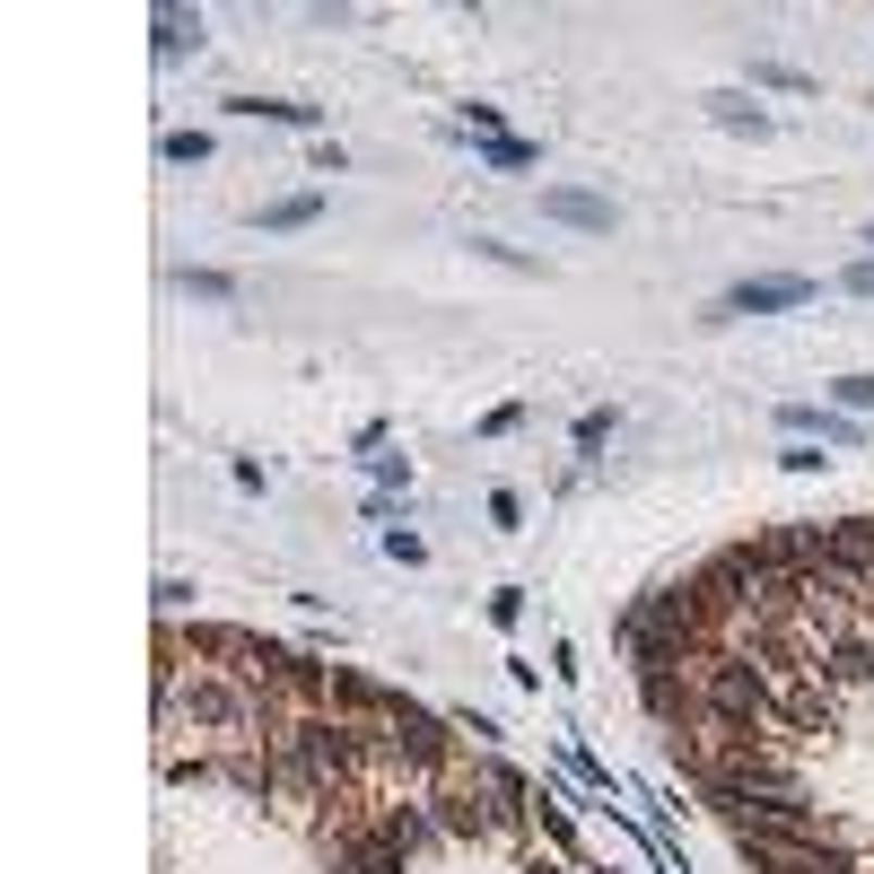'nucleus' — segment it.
I'll use <instances>...</instances> for the list:
<instances>
[{"mask_svg": "<svg viewBox=\"0 0 874 874\" xmlns=\"http://www.w3.org/2000/svg\"><path fill=\"white\" fill-rule=\"evenodd\" d=\"M804 298H813V280L787 271V280H743V288H726L717 316H778V307H804Z\"/></svg>", "mask_w": 874, "mask_h": 874, "instance_id": "nucleus-1", "label": "nucleus"}, {"mask_svg": "<svg viewBox=\"0 0 874 874\" xmlns=\"http://www.w3.org/2000/svg\"><path fill=\"white\" fill-rule=\"evenodd\" d=\"M542 210L559 227H613V201H595V193H542Z\"/></svg>", "mask_w": 874, "mask_h": 874, "instance_id": "nucleus-2", "label": "nucleus"}, {"mask_svg": "<svg viewBox=\"0 0 874 874\" xmlns=\"http://www.w3.org/2000/svg\"><path fill=\"white\" fill-rule=\"evenodd\" d=\"M787 429H796V438H813V429H822L830 446H857V429H848V420H830V411H813V403H796V411H787Z\"/></svg>", "mask_w": 874, "mask_h": 874, "instance_id": "nucleus-3", "label": "nucleus"}, {"mask_svg": "<svg viewBox=\"0 0 874 874\" xmlns=\"http://www.w3.org/2000/svg\"><path fill=\"white\" fill-rule=\"evenodd\" d=\"M316 210H324V201H316V193H298V201H271V210H262V227H307V219H316Z\"/></svg>", "mask_w": 874, "mask_h": 874, "instance_id": "nucleus-4", "label": "nucleus"}, {"mask_svg": "<svg viewBox=\"0 0 874 874\" xmlns=\"http://www.w3.org/2000/svg\"><path fill=\"white\" fill-rule=\"evenodd\" d=\"M158 149H167V158H175V167H193V158H210V140H201V132H167V140H158Z\"/></svg>", "mask_w": 874, "mask_h": 874, "instance_id": "nucleus-5", "label": "nucleus"}, {"mask_svg": "<svg viewBox=\"0 0 874 874\" xmlns=\"http://www.w3.org/2000/svg\"><path fill=\"white\" fill-rule=\"evenodd\" d=\"M490 167H533V149H525V140H507V132H498V140H490Z\"/></svg>", "mask_w": 874, "mask_h": 874, "instance_id": "nucleus-6", "label": "nucleus"}, {"mask_svg": "<svg viewBox=\"0 0 874 874\" xmlns=\"http://www.w3.org/2000/svg\"><path fill=\"white\" fill-rule=\"evenodd\" d=\"M830 394H839V403H848V411H865V403H874V377H839V385H830Z\"/></svg>", "mask_w": 874, "mask_h": 874, "instance_id": "nucleus-7", "label": "nucleus"}, {"mask_svg": "<svg viewBox=\"0 0 874 874\" xmlns=\"http://www.w3.org/2000/svg\"><path fill=\"white\" fill-rule=\"evenodd\" d=\"M848 288H857V298H874V254H865V262H848Z\"/></svg>", "mask_w": 874, "mask_h": 874, "instance_id": "nucleus-8", "label": "nucleus"}, {"mask_svg": "<svg viewBox=\"0 0 874 874\" xmlns=\"http://www.w3.org/2000/svg\"><path fill=\"white\" fill-rule=\"evenodd\" d=\"M865 245H874V227H865Z\"/></svg>", "mask_w": 874, "mask_h": 874, "instance_id": "nucleus-9", "label": "nucleus"}]
</instances>
